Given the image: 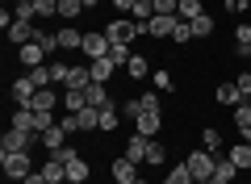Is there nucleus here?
Here are the masks:
<instances>
[{
  "label": "nucleus",
  "mask_w": 251,
  "mask_h": 184,
  "mask_svg": "<svg viewBox=\"0 0 251 184\" xmlns=\"http://www.w3.org/2000/svg\"><path fill=\"white\" fill-rule=\"evenodd\" d=\"M147 163H151V167H163V163H168V147H163L159 138L147 142Z\"/></svg>",
  "instance_id": "5701e85b"
},
{
  "label": "nucleus",
  "mask_w": 251,
  "mask_h": 184,
  "mask_svg": "<svg viewBox=\"0 0 251 184\" xmlns=\"http://www.w3.org/2000/svg\"><path fill=\"white\" fill-rule=\"evenodd\" d=\"M109 46H113V42H109V34H105V29H97V34H84L80 54L92 63V59H105V54H109Z\"/></svg>",
  "instance_id": "39448f33"
},
{
  "label": "nucleus",
  "mask_w": 251,
  "mask_h": 184,
  "mask_svg": "<svg viewBox=\"0 0 251 184\" xmlns=\"http://www.w3.org/2000/svg\"><path fill=\"white\" fill-rule=\"evenodd\" d=\"M84 180H88V163L80 155H72L67 159V184H84Z\"/></svg>",
  "instance_id": "aec40b11"
},
{
  "label": "nucleus",
  "mask_w": 251,
  "mask_h": 184,
  "mask_svg": "<svg viewBox=\"0 0 251 184\" xmlns=\"http://www.w3.org/2000/svg\"><path fill=\"white\" fill-rule=\"evenodd\" d=\"M163 184H197V180H193L188 163H176V167H168V180H163Z\"/></svg>",
  "instance_id": "a878e982"
},
{
  "label": "nucleus",
  "mask_w": 251,
  "mask_h": 184,
  "mask_svg": "<svg viewBox=\"0 0 251 184\" xmlns=\"http://www.w3.org/2000/svg\"><path fill=\"white\" fill-rule=\"evenodd\" d=\"M234 46H239V54H251V26L234 29Z\"/></svg>",
  "instance_id": "f704fd0d"
},
{
  "label": "nucleus",
  "mask_w": 251,
  "mask_h": 184,
  "mask_svg": "<svg viewBox=\"0 0 251 184\" xmlns=\"http://www.w3.org/2000/svg\"><path fill=\"white\" fill-rule=\"evenodd\" d=\"M159 130H163V113H138L134 134H143V138H155Z\"/></svg>",
  "instance_id": "1a4fd4ad"
},
{
  "label": "nucleus",
  "mask_w": 251,
  "mask_h": 184,
  "mask_svg": "<svg viewBox=\"0 0 251 184\" xmlns=\"http://www.w3.org/2000/svg\"><path fill=\"white\" fill-rule=\"evenodd\" d=\"M234 84H239L243 101H247V97H251V71H239V79H234Z\"/></svg>",
  "instance_id": "79ce46f5"
},
{
  "label": "nucleus",
  "mask_w": 251,
  "mask_h": 184,
  "mask_svg": "<svg viewBox=\"0 0 251 184\" xmlns=\"http://www.w3.org/2000/svg\"><path fill=\"white\" fill-rule=\"evenodd\" d=\"M188 26H193V38H209V34H214V17H209V13H201V17H193Z\"/></svg>",
  "instance_id": "bb28decb"
},
{
  "label": "nucleus",
  "mask_w": 251,
  "mask_h": 184,
  "mask_svg": "<svg viewBox=\"0 0 251 184\" xmlns=\"http://www.w3.org/2000/svg\"><path fill=\"white\" fill-rule=\"evenodd\" d=\"M42 138V134H29V130H4V138H0V155H9V151H29L34 142Z\"/></svg>",
  "instance_id": "20e7f679"
},
{
  "label": "nucleus",
  "mask_w": 251,
  "mask_h": 184,
  "mask_svg": "<svg viewBox=\"0 0 251 184\" xmlns=\"http://www.w3.org/2000/svg\"><path fill=\"white\" fill-rule=\"evenodd\" d=\"M180 26V17H168V13H155L151 21H147V34L151 38H172V29Z\"/></svg>",
  "instance_id": "6e6552de"
},
{
  "label": "nucleus",
  "mask_w": 251,
  "mask_h": 184,
  "mask_svg": "<svg viewBox=\"0 0 251 184\" xmlns=\"http://www.w3.org/2000/svg\"><path fill=\"white\" fill-rule=\"evenodd\" d=\"M184 163H188V172H193V180H209V176H214L218 155L201 147V151H193V155H184Z\"/></svg>",
  "instance_id": "7ed1b4c3"
},
{
  "label": "nucleus",
  "mask_w": 251,
  "mask_h": 184,
  "mask_svg": "<svg viewBox=\"0 0 251 184\" xmlns=\"http://www.w3.org/2000/svg\"><path fill=\"white\" fill-rule=\"evenodd\" d=\"M34 29H38L34 21H13L4 34H9V42H13V46H25V42H34Z\"/></svg>",
  "instance_id": "9d476101"
},
{
  "label": "nucleus",
  "mask_w": 251,
  "mask_h": 184,
  "mask_svg": "<svg viewBox=\"0 0 251 184\" xmlns=\"http://www.w3.org/2000/svg\"><path fill=\"white\" fill-rule=\"evenodd\" d=\"M84 46V34L75 26H59V51H80Z\"/></svg>",
  "instance_id": "2eb2a0df"
},
{
  "label": "nucleus",
  "mask_w": 251,
  "mask_h": 184,
  "mask_svg": "<svg viewBox=\"0 0 251 184\" xmlns=\"http://www.w3.org/2000/svg\"><path fill=\"white\" fill-rule=\"evenodd\" d=\"M201 13H205V9H201V0H180L176 17H180V21H193V17H201Z\"/></svg>",
  "instance_id": "2f4dec72"
},
{
  "label": "nucleus",
  "mask_w": 251,
  "mask_h": 184,
  "mask_svg": "<svg viewBox=\"0 0 251 184\" xmlns=\"http://www.w3.org/2000/svg\"><path fill=\"white\" fill-rule=\"evenodd\" d=\"M63 105H67V113H80V109H88V92H75V88H63Z\"/></svg>",
  "instance_id": "412c9836"
},
{
  "label": "nucleus",
  "mask_w": 251,
  "mask_h": 184,
  "mask_svg": "<svg viewBox=\"0 0 251 184\" xmlns=\"http://www.w3.org/2000/svg\"><path fill=\"white\" fill-rule=\"evenodd\" d=\"M172 42H176V46H184V42H193V26H188V21H180V26L172 29Z\"/></svg>",
  "instance_id": "4c0bfd02"
},
{
  "label": "nucleus",
  "mask_w": 251,
  "mask_h": 184,
  "mask_svg": "<svg viewBox=\"0 0 251 184\" xmlns=\"http://www.w3.org/2000/svg\"><path fill=\"white\" fill-rule=\"evenodd\" d=\"M126 71H130V79H147V76H151V63H147L143 54H134V59L126 63Z\"/></svg>",
  "instance_id": "cd10ccee"
},
{
  "label": "nucleus",
  "mask_w": 251,
  "mask_h": 184,
  "mask_svg": "<svg viewBox=\"0 0 251 184\" xmlns=\"http://www.w3.org/2000/svg\"><path fill=\"white\" fill-rule=\"evenodd\" d=\"M155 88H159V92H168V88H172V71H155Z\"/></svg>",
  "instance_id": "37998d69"
},
{
  "label": "nucleus",
  "mask_w": 251,
  "mask_h": 184,
  "mask_svg": "<svg viewBox=\"0 0 251 184\" xmlns=\"http://www.w3.org/2000/svg\"><path fill=\"white\" fill-rule=\"evenodd\" d=\"M138 113H143V101H126L122 105V117H130V122H138Z\"/></svg>",
  "instance_id": "a19ab883"
},
{
  "label": "nucleus",
  "mask_w": 251,
  "mask_h": 184,
  "mask_svg": "<svg viewBox=\"0 0 251 184\" xmlns=\"http://www.w3.org/2000/svg\"><path fill=\"white\" fill-rule=\"evenodd\" d=\"M201 147L214 151V155H222V134H218L214 126H205V130H201Z\"/></svg>",
  "instance_id": "c756f323"
},
{
  "label": "nucleus",
  "mask_w": 251,
  "mask_h": 184,
  "mask_svg": "<svg viewBox=\"0 0 251 184\" xmlns=\"http://www.w3.org/2000/svg\"><path fill=\"white\" fill-rule=\"evenodd\" d=\"M17 59L25 63V67H42V59H46V51L38 42H25V46H17Z\"/></svg>",
  "instance_id": "dca6fc26"
},
{
  "label": "nucleus",
  "mask_w": 251,
  "mask_h": 184,
  "mask_svg": "<svg viewBox=\"0 0 251 184\" xmlns=\"http://www.w3.org/2000/svg\"><path fill=\"white\" fill-rule=\"evenodd\" d=\"M243 134V142H251V126H247V130H239Z\"/></svg>",
  "instance_id": "a18cd8bd"
},
{
  "label": "nucleus",
  "mask_w": 251,
  "mask_h": 184,
  "mask_svg": "<svg viewBox=\"0 0 251 184\" xmlns=\"http://www.w3.org/2000/svg\"><path fill=\"white\" fill-rule=\"evenodd\" d=\"M134 54H130V46H109V63L113 67H122V63H130Z\"/></svg>",
  "instance_id": "e433bc0d"
},
{
  "label": "nucleus",
  "mask_w": 251,
  "mask_h": 184,
  "mask_svg": "<svg viewBox=\"0 0 251 184\" xmlns=\"http://www.w3.org/2000/svg\"><path fill=\"white\" fill-rule=\"evenodd\" d=\"M105 34H109V42H113V46H130L138 34H147V29L138 26L134 17H117V21H109V26H105Z\"/></svg>",
  "instance_id": "f257e3e1"
},
{
  "label": "nucleus",
  "mask_w": 251,
  "mask_h": 184,
  "mask_svg": "<svg viewBox=\"0 0 251 184\" xmlns=\"http://www.w3.org/2000/svg\"><path fill=\"white\" fill-rule=\"evenodd\" d=\"M54 105H59V92H50V88H38V97H34V113H54Z\"/></svg>",
  "instance_id": "a211bd4d"
},
{
  "label": "nucleus",
  "mask_w": 251,
  "mask_h": 184,
  "mask_svg": "<svg viewBox=\"0 0 251 184\" xmlns=\"http://www.w3.org/2000/svg\"><path fill=\"white\" fill-rule=\"evenodd\" d=\"M25 76H29V84H34V88H50V84H54V79H50V63H42V67H29Z\"/></svg>",
  "instance_id": "393cba45"
},
{
  "label": "nucleus",
  "mask_w": 251,
  "mask_h": 184,
  "mask_svg": "<svg viewBox=\"0 0 251 184\" xmlns=\"http://www.w3.org/2000/svg\"><path fill=\"white\" fill-rule=\"evenodd\" d=\"M234 126H239V130H247V126H251V101L234 105Z\"/></svg>",
  "instance_id": "c9c22d12"
},
{
  "label": "nucleus",
  "mask_w": 251,
  "mask_h": 184,
  "mask_svg": "<svg viewBox=\"0 0 251 184\" xmlns=\"http://www.w3.org/2000/svg\"><path fill=\"white\" fill-rule=\"evenodd\" d=\"M84 130H100V109H80L75 113V134H84Z\"/></svg>",
  "instance_id": "f3484780"
},
{
  "label": "nucleus",
  "mask_w": 251,
  "mask_h": 184,
  "mask_svg": "<svg viewBox=\"0 0 251 184\" xmlns=\"http://www.w3.org/2000/svg\"><path fill=\"white\" fill-rule=\"evenodd\" d=\"M13 4H38V0H13Z\"/></svg>",
  "instance_id": "49530a36"
},
{
  "label": "nucleus",
  "mask_w": 251,
  "mask_h": 184,
  "mask_svg": "<svg viewBox=\"0 0 251 184\" xmlns=\"http://www.w3.org/2000/svg\"><path fill=\"white\" fill-rule=\"evenodd\" d=\"M143 113H159V92H143Z\"/></svg>",
  "instance_id": "ea45409f"
},
{
  "label": "nucleus",
  "mask_w": 251,
  "mask_h": 184,
  "mask_svg": "<svg viewBox=\"0 0 251 184\" xmlns=\"http://www.w3.org/2000/svg\"><path fill=\"white\" fill-rule=\"evenodd\" d=\"M147 142H151V138L134 134V138L126 142V159H134V163H147Z\"/></svg>",
  "instance_id": "6ab92c4d"
},
{
  "label": "nucleus",
  "mask_w": 251,
  "mask_h": 184,
  "mask_svg": "<svg viewBox=\"0 0 251 184\" xmlns=\"http://www.w3.org/2000/svg\"><path fill=\"white\" fill-rule=\"evenodd\" d=\"M67 76H72V63H50V79L54 84H67Z\"/></svg>",
  "instance_id": "58836bf2"
},
{
  "label": "nucleus",
  "mask_w": 251,
  "mask_h": 184,
  "mask_svg": "<svg viewBox=\"0 0 251 184\" xmlns=\"http://www.w3.org/2000/svg\"><path fill=\"white\" fill-rule=\"evenodd\" d=\"M9 97H13V105H17V109H29V105H34V97H38V88L29 84V76H21V79H13V84H9Z\"/></svg>",
  "instance_id": "423d86ee"
},
{
  "label": "nucleus",
  "mask_w": 251,
  "mask_h": 184,
  "mask_svg": "<svg viewBox=\"0 0 251 184\" xmlns=\"http://www.w3.org/2000/svg\"><path fill=\"white\" fill-rule=\"evenodd\" d=\"M34 13H38L42 21H54V17H59V0H38Z\"/></svg>",
  "instance_id": "72a5a7b5"
},
{
  "label": "nucleus",
  "mask_w": 251,
  "mask_h": 184,
  "mask_svg": "<svg viewBox=\"0 0 251 184\" xmlns=\"http://www.w3.org/2000/svg\"><path fill=\"white\" fill-rule=\"evenodd\" d=\"M80 13H84L80 0H59V17H63V21H75Z\"/></svg>",
  "instance_id": "473e14b6"
},
{
  "label": "nucleus",
  "mask_w": 251,
  "mask_h": 184,
  "mask_svg": "<svg viewBox=\"0 0 251 184\" xmlns=\"http://www.w3.org/2000/svg\"><path fill=\"white\" fill-rule=\"evenodd\" d=\"M0 167L9 180H25L34 172V159H29V151H9V155H0Z\"/></svg>",
  "instance_id": "f03ea898"
},
{
  "label": "nucleus",
  "mask_w": 251,
  "mask_h": 184,
  "mask_svg": "<svg viewBox=\"0 0 251 184\" xmlns=\"http://www.w3.org/2000/svg\"><path fill=\"white\" fill-rule=\"evenodd\" d=\"M226 155H230L234 163H239V172H243V167H251V142H239V147H230Z\"/></svg>",
  "instance_id": "7c9ffc66"
},
{
  "label": "nucleus",
  "mask_w": 251,
  "mask_h": 184,
  "mask_svg": "<svg viewBox=\"0 0 251 184\" xmlns=\"http://www.w3.org/2000/svg\"><path fill=\"white\" fill-rule=\"evenodd\" d=\"M88 67H92V84H109V76H113V63H109V54H105V59H92Z\"/></svg>",
  "instance_id": "4be33fe9"
},
{
  "label": "nucleus",
  "mask_w": 251,
  "mask_h": 184,
  "mask_svg": "<svg viewBox=\"0 0 251 184\" xmlns=\"http://www.w3.org/2000/svg\"><path fill=\"white\" fill-rule=\"evenodd\" d=\"M88 105H92V109L113 105V101H109V84H88Z\"/></svg>",
  "instance_id": "b1692460"
},
{
  "label": "nucleus",
  "mask_w": 251,
  "mask_h": 184,
  "mask_svg": "<svg viewBox=\"0 0 251 184\" xmlns=\"http://www.w3.org/2000/svg\"><path fill=\"white\" fill-rule=\"evenodd\" d=\"M222 4H226V13H243L247 9V0H222Z\"/></svg>",
  "instance_id": "c03bdc74"
},
{
  "label": "nucleus",
  "mask_w": 251,
  "mask_h": 184,
  "mask_svg": "<svg viewBox=\"0 0 251 184\" xmlns=\"http://www.w3.org/2000/svg\"><path fill=\"white\" fill-rule=\"evenodd\" d=\"M109 184H117V180H109Z\"/></svg>",
  "instance_id": "09e8293b"
},
{
  "label": "nucleus",
  "mask_w": 251,
  "mask_h": 184,
  "mask_svg": "<svg viewBox=\"0 0 251 184\" xmlns=\"http://www.w3.org/2000/svg\"><path fill=\"white\" fill-rule=\"evenodd\" d=\"M42 147L50 151V155H54V151H63V147H67V130H63L59 122H54V126H46V130H42Z\"/></svg>",
  "instance_id": "f8f14e48"
},
{
  "label": "nucleus",
  "mask_w": 251,
  "mask_h": 184,
  "mask_svg": "<svg viewBox=\"0 0 251 184\" xmlns=\"http://www.w3.org/2000/svg\"><path fill=\"white\" fill-rule=\"evenodd\" d=\"M117 122H122V109H117V105H105V109H100V130L113 134V130H117Z\"/></svg>",
  "instance_id": "c85d7f7f"
},
{
  "label": "nucleus",
  "mask_w": 251,
  "mask_h": 184,
  "mask_svg": "<svg viewBox=\"0 0 251 184\" xmlns=\"http://www.w3.org/2000/svg\"><path fill=\"white\" fill-rule=\"evenodd\" d=\"M214 101H218V105H226V109H234V105H243V92H239V84L230 79V84H218L214 88Z\"/></svg>",
  "instance_id": "9b49d317"
},
{
  "label": "nucleus",
  "mask_w": 251,
  "mask_h": 184,
  "mask_svg": "<svg viewBox=\"0 0 251 184\" xmlns=\"http://www.w3.org/2000/svg\"><path fill=\"white\" fill-rule=\"evenodd\" d=\"M42 176H46V184H63L67 180V163H63V159H42Z\"/></svg>",
  "instance_id": "4468645a"
},
{
  "label": "nucleus",
  "mask_w": 251,
  "mask_h": 184,
  "mask_svg": "<svg viewBox=\"0 0 251 184\" xmlns=\"http://www.w3.org/2000/svg\"><path fill=\"white\" fill-rule=\"evenodd\" d=\"M9 126H13V130H29V134H38V113H34V109H13Z\"/></svg>",
  "instance_id": "ddd939ff"
},
{
  "label": "nucleus",
  "mask_w": 251,
  "mask_h": 184,
  "mask_svg": "<svg viewBox=\"0 0 251 184\" xmlns=\"http://www.w3.org/2000/svg\"><path fill=\"white\" fill-rule=\"evenodd\" d=\"M109 180H117V184H134L138 180V163L134 159H113V167H109Z\"/></svg>",
  "instance_id": "0eeeda50"
},
{
  "label": "nucleus",
  "mask_w": 251,
  "mask_h": 184,
  "mask_svg": "<svg viewBox=\"0 0 251 184\" xmlns=\"http://www.w3.org/2000/svg\"><path fill=\"white\" fill-rule=\"evenodd\" d=\"M134 184H147V180H143V176H138V180H134Z\"/></svg>",
  "instance_id": "de8ad7c7"
}]
</instances>
